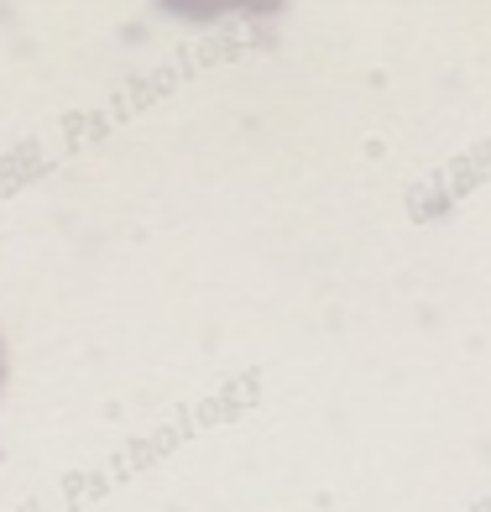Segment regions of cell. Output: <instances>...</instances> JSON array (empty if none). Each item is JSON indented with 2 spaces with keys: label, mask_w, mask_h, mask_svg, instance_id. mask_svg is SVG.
I'll return each instance as SVG.
<instances>
[{
  "label": "cell",
  "mask_w": 491,
  "mask_h": 512,
  "mask_svg": "<svg viewBox=\"0 0 491 512\" xmlns=\"http://www.w3.org/2000/svg\"><path fill=\"white\" fill-rule=\"evenodd\" d=\"M0 382H6V345H0Z\"/></svg>",
  "instance_id": "cell-1"
}]
</instances>
